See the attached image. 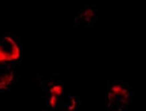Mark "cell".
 <instances>
[{"label":"cell","instance_id":"2","mask_svg":"<svg viewBox=\"0 0 146 111\" xmlns=\"http://www.w3.org/2000/svg\"><path fill=\"white\" fill-rule=\"evenodd\" d=\"M17 65L0 67V92L14 89L20 82Z\"/></svg>","mask_w":146,"mask_h":111},{"label":"cell","instance_id":"1","mask_svg":"<svg viewBox=\"0 0 146 111\" xmlns=\"http://www.w3.org/2000/svg\"><path fill=\"white\" fill-rule=\"evenodd\" d=\"M22 57L21 43L10 34L0 37V67L17 65Z\"/></svg>","mask_w":146,"mask_h":111}]
</instances>
